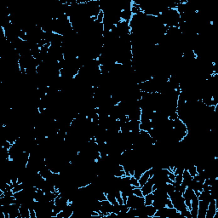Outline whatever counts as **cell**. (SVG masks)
<instances>
[{
	"instance_id": "obj_6",
	"label": "cell",
	"mask_w": 218,
	"mask_h": 218,
	"mask_svg": "<svg viewBox=\"0 0 218 218\" xmlns=\"http://www.w3.org/2000/svg\"><path fill=\"white\" fill-rule=\"evenodd\" d=\"M192 180H193V177L191 176V175L188 173V171L187 170H184L183 173H182V182L184 185H186L187 187L191 184Z\"/></svg>"
},
{
	"instance_id": "obj_1",
	"label": "cell",
	"mask_w": 218,
	"mask_h": 218,
	"mask_svg": "<svg viewBox=\"0 0 218 218\" xmlns=\"http://www.w3.org/2000/svg\"><path fill=\"white\" fill-rule=\"evenodd\" d=\"M126 205H128L129 208H134V209H138L141 207L145 206V201H144L143 197L136 196L132 194L127 198Z\"/></svg>"
},
{
	"instance_id": "obj_4",
	"label": "cell",
	"mask_w": 218,
	"mask_h": 218,
	"mask_svg": "<svg viewBox=\"0 0 218 218\" xmlns=\"http://www.w3.org/2000/svg\"><path fill=\"white\" fill-rule=\"evenodd\" d=\"M21 218H30V210L27 204H21L19 207Z\"/></svg>"
},
{
	"instance_id": "obj_7",
	"label": "cell",
	"mask_w": 218,
	"mask_h": 218,
	"mask_svg": "<svg viewBox=\"0 0 218 218\" xmlns=\"http://www.w3.org/2000/svg\"><path fill=\"white\" fill-rule=\"evenodd\" d=\"M156 211H157V209L152 205H145V214H146V217L153 218Z\"/></svg>"
},
{
	"instance_id": "obj_3",
	"label": "cell",
	"mask_w": 218,
	"mask_h": 218,
	"mask_svg": "<svg viewBox=\"0 0 218 218\" xmlns=\"http://www.w3.org/2000/svg\"><path fill=\"white\" fill-rule=\"evenodd\" d=\"M152 186H153V182H152V179L149 178L148 182H146V183H145V184L141 188L143 196H146L147 194L152 193Z\"/></svg>"
},
{
	"instance_id": "obj_8",
	"label": "cell",
	"mask_w": 218,
	"mask_h": 218,
	"mask_svg": "<svg viewBox=\"0 0 218 218\" xmlns=\"http://www.w3.org/2000/svg\"><path fill=\"white\" fill-rule=\"evenodd\" d=\"M154 200V195L152 193L147 194L146 196H144V201H145V205H152Z\"/></svg>"
},
{
	"instance_id": "obj_2",
	"label": "cell",
	"mask_w": 218,
	"mask_h": 218,
	"mask_svg": "<svg viewBox=\"0 0 218 218\" xmlns=\"http://www.w3.org/2000/svg\"><path fill=\"white\" fill-rule=\"evenodd\" d=\"M216 212H217L216 201H215V199H211L210 201L209 205H208L205 218H214L215 217V214H216Z\"/></svg>"
},
{
	"instance_id": "obj_10",
	"label": "cell",
	"mask_w": 218,
	"mask_h": 218,
	"mask_svg": "<svg viewBox=\"0 0 218 218\" xmlns=\"http://www.w3.org/2000/svg\"><path fill=\"white\" fill-rule=\"evenodd\" d=\"M132 194L134 195H136V196H140V197H143V194H142V192H141V188H134L133 190H132Z\"/></svg>"
},
{
	"instance_id": "obj_5",
	"label": "cell",
	"mask_w": 218,
	"mask_h": 218,
	"mask_svg": "<svg viewBox=\"0 0 218 218\" xmlns=\"http://www.w3.org/2000/svg\"><path fill=\"white\" fill-rule=\"evenodd\" d=\"M150 177H151V176H150L149 170H146V171H145V172H144V173L140 176V178L138 179L140 188H141L145 183H146V182H148V180H149Z\"/></svg>"
},
{
	"instance_id": "obj_9",
	"label": "cell",
	"mask_w": 218,
	"mask_h": 218,
	"mask_svg": "<svg viewBox=\"0 0 218 218\" xmlns=\"http://www.w3.org/2000/svg\"><path fill=\"white\" fill-rule=\"evenodd\" d=\"M130 185H131L133 188H139V187H140L138 179H136V178L133 176H130Z\"/></svg>"
}]
</instances>
